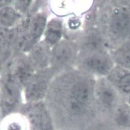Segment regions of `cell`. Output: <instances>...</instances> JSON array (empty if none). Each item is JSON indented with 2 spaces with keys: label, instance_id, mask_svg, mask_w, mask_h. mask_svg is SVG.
<instances>
[{
  "label": "cell",
  "instance_id": "ffe728a7",
  "mask_svg": "<svg viewBox=\"0 0 130 130\" xmlns=\"http://www.w3.org/2000/svg\"><path fill=\"white\" fill-rule=\"evenodd\" d=\"M130 94V93H129ZM128 103H129V104H128V105L130 106V94H129V100H128Z\"/></svg>",
  "mask_w": 130,
  "mask_h": 130
},
{
  "label": "cell",
  "instance_id": "7a4b0ae2",
  "mask_svg": "<svg viewBox=\"0 0 130 130\" xmlns=\"http://www.w3.org/2000/svg\"><path fill=\"white\" fill-rule=\"evenodd\" d=\"M101 12L96 16L98 28L102 33L105 32L112 41H124L130 37V8L120 6L112 8L108 12Z\"/></svg>",
  "mask_w": 130,
  "mask_h": 130
},
{
  "label": "cell",
  "instance_id": "6da1fadb",
  "mask_svg": "<svg viewBox=\"0 0 130 130\" xmlns=\"http://www.w3.org/2000/svg\"><path fill=\"white\" fill-rule=\"evenodd\" d=\"M96 80L82 70L70 69L53 80L46 97L52 116L86 123L93 118L97 108L94 96Z\"/></svg>",
  "mask_w": 130,
  "mask_h": 130
},
{
  "label": "cell",
  "instance_id": "d6986e66",
  "mask_svg": "<svg viewBox=\"0 0 130 130\" xmlns=\"http://www.w3.org/2000/svg\"><path fill=\"white\" fill-rule=\"evenodd\" d=\"M33 3L32 1H15L12 4L16 10L24 15L29 11Z\"/></svg>",
  "mask_w": 130,
  "mask_h": 130
},
{
  "label": "cell",
  "instance_id": "2e32d148",
  "mask_svg": "<svg viewBox=\"0 0 130 130\" xmlns=\"http://www.w3.org/2000/svg\"><path fill=\"white\" fill-rule=\"evenodd\" d=\"M110 54L116 65L130 70V40L124 42Z\"/></svg>",
  "mask_w": 130,
  "mask_h": 130
},
{
  "label": "cell",
  "instance_id": "5b68a950",
  "mask_svg": "<svg viewBox=\"0 0 130 130\" xmlns=\"http://www.w3.org/2000/svg\"><path fill=\"white\" fill-rule=\"evenodd\" d=\"M79 53L76 41L71 39L62 40L51 49V67L57 74L71 69Z\"/></svg>",
  "mask_w": 130,
  "mask_h": 130
},
{
  "label": "cell",
  "instance_id": "9a60e30c",
  "mask_svg": "<svg viewBox=\"0 0 130 130\" xmlns=\"http://www.w3.org/2000/svg\"><path fill=\"white\" fill-rule=\"evenodd\" d=\"M1 130H29V126L26 118L16 112L2 119Z\"/></svg>",
  "mask_w": 130,
  "mask_h": 130
},
{
  "label": "cell",
  "instance_id": "ac0fdd59",
  "mask_svg": "<svg viewBox=\"0 0 130 130\" xmlns=\"http://www.w3.org/2000/svg\"><path fill=\"white\" fill-rule=\"evenodd\" d=\"M82 22L79 16L74 14L71 15L67 19L66 23H64V30L68 29L70 31H77L82 25Z\"/></svg>",
  "mask_w": 130,
  "mask_h": 130
},
{
  "label": "cell",
  "instance_id": "8992f818",
  "mask_svg": "<svg viewBox=\"0 0 130 130\" xmlns=\"http://www.w3.org/2000/svg\"><path fill=\"white\" fill-rule=\"evenodd\" d=\"M19 110L27 120L29 130H54L53 117L43 101L26 103Z\"/></svg>",
  "mask_w": 130,
  "mask_h": 130
},
{
  "label": "cell",
  "instance_id": "277c9868",
  "mask_svg": "<svg viewBox=\"0 0 130 130\" xmlns=\"http://www.w3.org/2000/svg\"><path fill=\"white\" fill-rule=\"evenodd\" d=\"M3 70V69H2ZM21 88L8 71L2 70L1 79V113L2 119L20 109Z\"/></svg>",
  "mask_w": 130,
  "mask_h": 130
},
{
  "label": "cell",
  "instance_id": "8fae6325",
  "mask_svg": "<svg viewBox=\"0 0 130 130\" xmlns=\"http://www.w3.org/2000/svg\"><path fill=\"white\" fill-rule=\"evenodd\" d=\"M52 48L44 40L40 41L28 52V57L36 71L50 67Z\"/></svg>",
  "mask_w": 130,
  "mask_h": 130
},
{
  "label": "cell",
  "instance_id": "52a82bcc",
  "mask_svg": "<svg viewBox=\"0 0 130 130\" xmlns=\"http://www.w3.org/2000/svg\"><path fill=\"white\" fill-rule=\"evenodd\" d=\"M57 74L51 67L36 71L33 78L24 89L26 103L39 102L46 98L51 84Z\"/></svg>",
  "mask_w": 130,
  "mask_h": 130
},
{
  "label": "cell",
  "instance_id": "4fadbf2b",
  "mask_svg": "<svg viewBox=\"0 0 130 130\" xmlns=\"http://www.w3.org/2000/svg\"><path fill=\"white\" fill-rule=\"evenodd\" d=\"M106 78L118 91L130 93V70L116 65Z\"/></svg>",
  "mask_w": 130,
  "mask_h": 130
},
{
  "label": "cell",
  "instance_id": "3957f363",
  "mask_svg": "<svg viewBox=\"0 0 130 130\" xmlns=\"http://www.w3.org/2000/svg\"><path fill=\"white\" fill-rule=\"evenodd\" d=\"M75 65L77 69L93 76L106 77L116 63L107 51L79 52Z\"/></svg>",
  "mask_w": 130,
  "mask_h": 130
},
{
  "label": "cell",
  "instance_id": "9c48e42d",
  "mask_svg": "<svg viewBox=\"0 0 130 130\" xmlns=\"http://www.w3.org/2000/svg\"><path fill=\"white\" fill-rule=\"evenodd\" d=\"M76 42L79 52L107 51L108 44L100 30L95 27L87 28L80 32Z\"/></svg>",
  "mask_w": 130,
  "mask_h": 130
},
{
  "label": "cell",
  "instance_id": "5bb4252c",
  "mask_svg": "<svg viewBox=\"0 0 130 130\" xmlns=\"http://www.w3.org/2000/svg\"><path fill=\"white\" fill-rule=\"evenodd\" d=\"M0 12L1 28H10L16 26L23 17L22 14L11 5L1 7Z\"/></svg>",
  "mask_w": 130,
  "mask_h": 130
},
{
  "label": "cell",
  "instance_id": "30bf717a",
  "mask_svg": "<svg viewBox=\"0 0 130 130\" xmlns=\"http://www.w3.org/2000/svg\"><path fill=\"white\" fill-rule=\"evenodd\" d=\"M94 96L98 106L110 109L117 102L118 90L106 77H100L96 80Z\"/></svg>",
  "mask_w": 130,
  "mask_h": 130
},
{
  "label": "cell",
  "instance_id": "ba28073f",
  "mask_svg": "<svg viewBox=\"0 0 130 130\" xmlns=\"http://www.w3.org/2000/svg\"><path fill=\"white\" fill-rule=\"evenodd\" d=\"M4 66L2 69L10 72L22 89H24L28 85L36 72L28 55L24 53L14 56Z\"/></svg>",
  "mask_w": 130,
  "mask_h": 130
},
{
  "label": "cell",
  "instance_id": "7c38bea8",
  "mask_svg": "<svg viewBox=\"0 0 130 130\" xmlns=\"http://www.w3.org/2000/svg\"><path fill=\"white\" fill-rule=\"evenodd\" d=\"M64 31L63 20L58 17L53 18L47 22L43 40L52 48L62 40Z\"/></svg>",
  "mask_w": 130,
  "mask_h": 130
},
{
  "label": "cell",
  "instance_id": "e0dca14e",
  "mask_svg": "<svg viewBox=\"0 0 130 130\" xmlns=\"http://www.w3.org/2000/svg\"><path fill=\"white\" fill-rule=\"evenodd\" d=\"M115 123L121 127H130V106L121 105L117 108L114 115Z\"/></svg>",
  "mask_w": 130,
  "mask_h": 130
}]
</instances>
